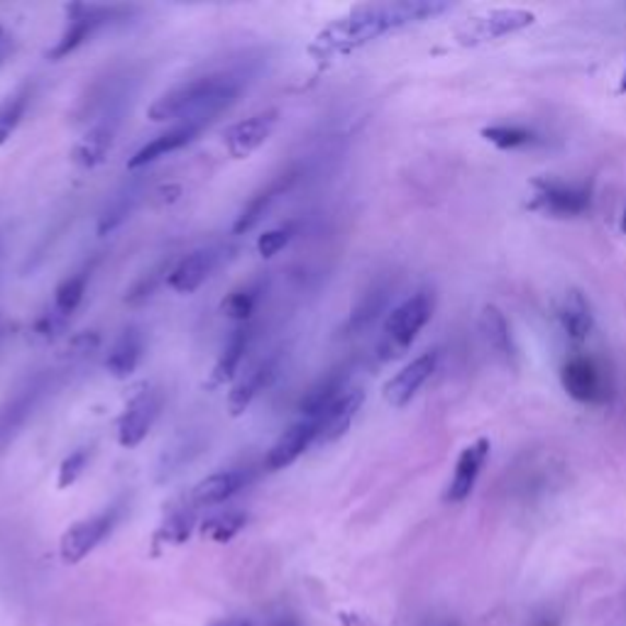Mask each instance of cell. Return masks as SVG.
I'll return each mask as SVG.
<instances>
[{"label": "cell", "instance_id": "10", "mask_svg": "<svg viewBox=\"0 0 626 626\" xmlns=\"http://www.w3.org/2000/svg\"><path fill=\"white\" fill-rule=\"evenodd\" d=\"M560 385L566 394L584 406H602L610 402V382L598 361L575 355L560 367Z\"/></svg>", "mask_w": 626, "mask_h": 626}, {"label": "cell", "instance_id": "8", "mask_svg": "<svg viewBox=\"0 0 626 626\" xmlns=\"http://www.w3.org/2000/svg\"><path fill=\"white\" fill-rule=\"evenodd\" d=\"M529 209L553 218H578L592 209V193L582 184L560 179H536Z\"/></svg>", "mask_w": 626, "mask_h": 626}, {"label": "cell", "instance_id": "13", "mask_svg": "<svg viewBox=\"0 0 626 626\" xmlns=\"http://www.w3.org/2000/svg\"><path fill=\"white\" fill-rule=\"evenodd\" d=\"M145 197H147L145 177H130L122 181L120 187L110 193L104 211L98 215L96 231L101 238H106V235H113L118 228H122V225L132 218V213L140 209V203Z\"/></svg>", "mask_w": 626, "mask_h": 626}, {"label": "cell", "instance_id": "32", "mask_svg": "<svg viewBox=\"0 0 626 626\" xmlns=\"http://www.w3.org/2000/svg\"><path fill=\"white\" fill-rule=\"evenodd\" d=\"M193 529H197V507L189 501V505L172 509L169 515L162 519L160 529L155 531V543L179 546V543L189 541Z\"/></svg>", "mask_w": 626, "mask_h": 626}, {"label": "cell", "instance_id": "30", "mask_svg": "<svg viewBox=\"0 0 626 626\" xmlns=\"http://www.w3.org/2000/svg\"><path fill=\"white\" fill-rule=\"evenodd\" d=\"M480 331H482V338H485L487 347L499 357V361H505L507 365L515 363V357H517L515 338H511V328L507 323L505 314H501L497 306H485V309H482Z\"/></svg>", "mask_w": 626, "mask_h": 626}, {"label": "cell", "instance_id": "7", "mask_svg": "<svg viewBox=\"0 0 626 626\" xmlns=\"http://www.w3.org/2000/svg\"><path fill=\"white\" fill-rule=\"evenodd\" d=\"M122 517V505H110L104 511H98L94 517H86L61 533L59 541V556L67 566H76L84 558H88L101 543H104L113 529L118 527Z\"/></svg>", "mask_w": 626, "mask_h": 626}, {"label": "cell", "instance_id": "28", "mask_svg": "<svg viewBox=\"0 0 626 626\" xmlns=\"http://www.w3.org/2000/svg\"><path fill=\"white\" fill-rule=\"evenodd\" d=\"M203 438L199 434H184L179 438H174L172 444L162 450V456L157 460V482L164 485V482H169L179 475V472L191 465L193 460H197L203 453Z\"/></svg>", "mask_w": 626, "mask_h": 626}, {"label": "cell", "instance_id": "29", "mask_svg": "<svg viewBox=\"0 0 626 626\" xmlns=\"http://www.w3.org/2000/svg\"><path fill=\"white\" fill-rule=\"evenodd\" d=\"M389 296H392V286L389 284H375L369 286V290L363 294V299L357 302L355 309L351 311L345 321V335H361L365 331H369L377 321L379 316L385 314L387 304H389Z\"/></svg>", "mask_w": 626, "mask_h": 626}, {"label": "cell", "instance_id": "6", "mask_svg": "<svg viewBox=\"0 0 626 626\" xmlns=\"http://www.w3.org/2000/svg\"><path fill=\"white\" fill-rule=\"evenodd\" d=\"M55 375L49 369H39L25 377L13 392L5 397V402L0 404V453L13 444V440L23 434L27 421L35 416L37 406L45 402V397L52 389Z\"/></svg>", "mask_w": 626, "mask_h": 626}, {"label": "cell", "instance_id": "35", "mask_svg": "<svg viewBox=\"0 0 626 626\" xmlns=\"http://www.w3.org/2000/svg\"><path fill=\"white\" fill-rule=\"evenodd\" d=\"M264 290H267L264 280H255V282L243 284L240 290H235L228 294V299L221 304V311L228 318H233V321L245 323L255 314V309H258Z\"/></svg>", "mask_w": 626, "mask_h": 626}, {"label": "cell", "instance_id": "41", "mask_svg": "<svg viewBox=\"0 0 626 626\" xmlns=\"http://www.w3.org/2000/svg\"><path fill=\"white\" fill-rule=\"evenodd\" d=\"M13 52H15V37L8 27L0 25V67H3L5 61L13 57Z\"/></svg>", "mask_w": 626, "mask_h": 626}, {"label": "cell", "instance_id": "45", "mask_svg": "<svg viewBox=\"0 0 626 626\" xmlns=\"http://www.w3.org/2000/svg\"><path fill=\"white\" fill-rule=\"evenodd\" d=\"M436 626H460L456 619H448V622H440V624H436Z\"/></svg>", "mask_w": 626, "mask_h": 626}, {"label": "cell", "instance_id": "33", "mask_svg": "<svg viewBox=\"0 0 626 626\" xmlns=\"http://www.w3.org/2000/svg\"><path fill=\"white\" fill-rule=\"evenodd\" d=\"M33 96L35 84H23L15 94H10L3 104H0V145H5V142L15 135L29 104H33Z\"/></svg>", "mask_w": 626, "mask_h": 626}, {"label": "cell", "instance_id": "43", "mask_svg": "<svg viewBox=\"0 0 626 626\" xmlns=\"http://www.w3.org/2000/svg\"><path fill=\"white\" fill-rule=\"evenodd\" d=\"M617 94H626V67L622 71V79H619V88H617Z\"/></svg>", "mask_w": 626, "mask_h": 626}, {"label": "cell", "instance_id": "42", "mask_svg": "<svg viewBox=\"0 0 626 626\" xmlns=\"http://www.w3.org/2000/svg\"><path fill=\"white\" fill-rule=\"evenodd\" d=\"M211 626H255V624L250 619H243V617H228V619L213 622Z\"/></svg>", "mask_w": 626, "mask_h": 626}, {"label": "cell", "instance_id": "40", "mask_svg": "<svg viewBox=\"0 0 626 626\" xmlns=\"http://www.w3.org/2000/svg\"><path fill=\"white\" fill-rule=\"evenodd\" d=\"M69 318L64 316H59L55 309L52 311H47L37 318V323L33 328V333L35 338H39V341H55V338L64 331V326H67Z\"/></svg>", "mask_w": 626, "mask_h": 626}, {"label": "cell", "instance_id": "27", "mask_svg": "<svg viewBox=\"0 0 626 626\" xmlns=\"http://www.w3.org/2000/svg\"><path fill=\"white\" fill-rule=\"evenodd\" d=\"M252 338H255L252 328L245 323L235 328V331L225 338V343L218 353V361H215L211 369V382H209L211 387H221L238 375L245 355H248L250 345H252Z\"/></svg>", "mask_w": 626, "mask_h": 626}, {"label": "cell", "instance_id": "44", "mask_svg": "<svg viewBox=\"0 0 626 626\" xmlns=\"http://www.w3.org/2000/svg\"><path fill=\"white\" fill-rule=\"evenodd\" d=\"M619 228H622V233H626V206H624V213H622V223H619Z\"/></svg>", "mask_w": 626, "mask_h": 626}, {"label": "cell", "instance_id": "46", "mask_svg": "<svg viewBox=\"0 0 626 626\" xmlns=\"http://www.w3.org/2000/svg\"><path fill=\"white\" fill-rule=\"evenodd\" d=\"M274 626H294V624H290V622H280V624H274Z\"/></svg>", "mask_w": 626, "mask_h": 626}, {"label": "cell", "instance_id": "12", "mask_svg": "<svg viewBox=\"0 0 626 626\" xmlns=\"http://www.w3.org/2000/svg\"><path fill=\"white\" fill-rule=\"evenodd\" d=\"M536 23V15L531 10H521V8H501V10H489V13L472 17L470 23L460 27L458 39L460 45H485L492 43V39L507 37L521 33L529 25Z\"/></svg>", "mask_w": 626, "mask_h": 626}, {"label": "cell", "instance_id": "24", "mask_svg": "<svg viewBox=\"0 0 626 626\" xmlns=\"http://www.w3.org/2000/svg\"><path fill=\"white\" fill-rule=\"evenodd\" d=\"M347 389H351V373H347L345 367H338V369H331L326 377L318 379V382L309 389L302 397V402H299V416H306V418H318L321 416L328 406H331L333 402H338Z\"/></svg>", "mask_w": 626, "mask_h": 626}, {"label": "cell", "instance_id": "16", "mask_svg": "<svg viewBox=\"0 0 626 626\" xmlns=\"http://www.w3.org/2000/svg\"><path fill=\"white\" fill-rule=\"evenodd\" d=\"M436 367H438L436 351L421 353L418 357H414L412 363H406L402 369H399V373L385 385V399L397 409L406 406L421 392V387L434 377Z\"/></svg>", "mask_w": 626, "mask_h": 626}, {"label": "cell", "instance_id": "34", "mask_svg": "<svg viewBox=\"0 0 626 626\" xmlns=\"http://www.w3.org/2000/svg\"><path fill=\"white\" fill-rule=\"evenodd\" d=\"M91 270H94V264L81 267L79 272L69 274L67 280L57 286L52 309H55L59 316L69 318L71 314H74V311L79 309L81 302H84L86 286H88V280H91Z\"/></svg>", "mask_w": 626, "mask_h": 626}, {"label": "cell", "instance_id": "21", "mask_svg": "<svg viewBox=\"0 0 626 626\" xmlns=\"http://www.w3.org/2000/svg\"><path fill=\"white\" fill-rule=\"evenodd\" d=\"M276 375H280V355H267L260 363H255L248 373L243 375L238 385L233 387L228 397V409L233 416H240L250 409L260 392L270 387Z\"/></svg>", "mask_w": 626, "mask_h": 626}, {"label": "cell", "instance_id": "11", "mask_svg": "<svg viewBox=\"0 0 626 626\" xmlns=\"http://www.w3.org/2000/svg\"><path fill=\"white\" fill-rule=\"evenodd\" d=\"M228 252H233L228 245H206V248L184 255L167 272V284L179 294H193L228 260Z\"/></svg>", "mask_w": 626, "mask_h": 626}, {"label": "cell", "instance_id": "9", "mask_svg": "<svg viewBox=\"0 0 626 626\" xmlns=\"http://www.w3.org/2000/svg\"><path fill=\"white\" fill-rule=\"evenodd\" d=\"M162 409L164 389L160 387H142L138 394H132L118 418V444L128 450L138 448L150 430L155 428Z\"/></svg>", "mask_w": 626, "mask_h": 626}, {"label": "cell", "instance_id": "5", "mask_svg": "<svg viewBox=\"0 0 626 626\" xmlns=\"http://www.w3.org/2000/svg\"><path fill=\"white\" fill-rule=\"evenodd\" d=\"M140 86V76L132 69H116L101 76L88 94L81 98L76 120L81 126L88 128L91 122L98 120H118L122 122L126 113L130 110L132 101H135Z\"/></svg>", "mask_w": 626, "mask_h": 626}, {"label": "cell", "instance_id": "15", "mask_svg": "<svg viewBox=\"0 0 626 626\" xmlns=\"http://www.w3.org/2000/svg\"><path fill=\"white\" fill-rule=\"evenodd\" d=\"M489 458V440L487 438H477L475 444L465 446L460 450L458 463L453 470V477H450L444 499L448 505H463L465 499H470L472 489H475L477 480L482 475V468H485Z\"/></svg>", "mask_w": 626, "mask_h": 626}, {"label": "cell", "instance_id": "36", "mask_svg": "<svg viewBox=\"0 0 626 626\" xmlns=\"http://www.w3.org/2000/svg\"><path fill=\"white\" fill-rule=\"evenodd\" d=\"M248 527V515L245 511H221V515H213L201 523V533L213 543H228L238 533Z\"/></svg>", "mask_w": 626, "mask_h": 626}, {"label": "cell", "instance_id": "18", "mask_svg": "<svg viewBox=\"0 0 626 626\" xmlns=\"http://www.w3.org/2000/svg\"><path fill=\"white\" fill-rule=\"evenodd\" d=\"M255 472L250 468H233V470H221L213 472L206 480H201L197 487L191 489V505L193 507H215L228 501L231 497L238 495L240 489H245L252 482Z\"/></svg>", "mask_w": 626, "mask_h": 626}, {"label": "cell", "instance_id": "22", "mask_svg": "<svg viewBox=\"0 0 626 626\" xmlns=\"http://www.w3.org/2000/svg\"><path fill=\"white\" fill-rule=\"evenodd\" d=\"M201 130H203L201 126H191V122H181V126H174L172 130L162 132V135H157V138H152L150 142H145V145H142V147L135 152V155L130 157L128 169H130V172L145 169V167H150L152 162L167 157V155H172V152L184 150V147L191 145V142L199 138Z\"/></svg>", "mask_w": 626, "mask_h": 626}, {"label": "cell", "instance_id": "17", "mask_svg": "<svg viewBox=\"0 0 626 626\" xmlns=\"http://www.w3.org/2000/svg\"><path fill=\"white\" fill-rule=\"evenodd\" d=\"M276 120H280V113L264 110L231 126L228 132H225V147H228L231 157L248 160L252 152H258L264 142L270 140L276 128Z\"/></svg>", "mask_w": 626, "mask_h": 626}, {"label": "cell", "instance_id": "39", "mask_svg": "<svg viewBox=\"0 0 626 626\" xmlns=\"http://www.w3.org/2000/svg\"><path fill=\"white\" fill-rule=\"evenodd\" d=\"M98 345H101V335L96 331H84L71 338L64 351V357H69V361H84V357H91L96 353Z\"/></svg>", "mask_w": 626, "mask_h": 626}, {"label": "cell", "instance_id": "31", "mask_svg": "<svg viewBox=\"0 0 626 626\" xmlns=\"http://www.w3.org/2000/svg\"><path fill=\"white\" fill-rule=\"evenodd\" d=\"M482 138H485L489 145H495L497 150H505V152L529 150L543 142V138L536 130L527 128V126H517V122H509V126L507 122H501V126H489L482 130Z\"/></svg>", "mask_w": 626, "mask_h": 626}, {"label": "cell", "instance_id": "25", "mask_svg": "<svg viewBox=\"0 0 626 626\" xmlns=\"http://www.w3.org/2000/svg\"><path fill=\"white\" fill-rule=\"evenodd\" d=\"M556 316H558L563 333L568 335V341H572L575 345L588 343V338L594 331V314H592L590 302L584 299V294L580 292L563 294Z\"/></svg>", "mask_w": 626, "mask_h": 626}, {"label": "cell", "instance_id": "20", "mask_svg": "<svg viewBox=\"0 0 626 626\" xmlns=\"http://www.w3.org/2000/svg\"><path fill=\"white\" fill-rule=\"evenodd\" d=\"M120 126L122 122L118 120L91 122L88 128H84V135L79 138L74 150H71V160H74V164L84 169H94L98 164H104L108 152L116 145Z\"/></svg>", "mask_w": 626, "mask_h": 626}, {"label": "cell", "instance_id": "4", "mask_svg": "<svg viewBox=\"0 0 626 626\" xmlns=\"http://www.w3.org/2000/svg\"><path fill=\"white\" fill-rule=\"evenodd\" d=\"M434 309L436 299L428 290H418L412 296H406L402 304L394 306L387 314L382 326V338H379L377 345L379 361H397V357H402L414 345L418 333L428 326Z\"/></svg>", "mask_w": 626, "mask_h": 626}, {"label": "cell", "instance_id": "38", "mask_svg": "<svg viewBox=\"0 0 626 626\" xmlns=\"http://www.w3.org/2000/svg\"><path fill=\"white\" fill-rule=\"evenodd\" d=\"M294 235H296L294 223H284V225H280V228L267 231L258 238V252L262 255V258H274L276 252H282L286 245L292 243Z\"/></svg>", "mask_w": 626, "mask_h": 626}, {"label": "cell", "instance_id": "19", "mask_svg": "<svg viewBox=\"0 0 626 626\" xmlns=\"http://www.w3.org/2000/svg\"><path fill=\"white\" fill-rule=\"evenodd\" d=\"M363 402H365L363 389L351 387L341 399H338V402H333L331 406H328L321 416L314 418L316 424H318L316 446L335 444V440L341 438L347 428H351L357 412H361Z\"/></svg>", "mask_w": 626, "mask_h": 626}, {"label": "cell", "instance_id": "47", "mask_svg": "<svg viewBox=\"0 0 626 626\" xmlns=\"http://www.w3.org/2000/svg\"><path fill=\"white\" fill-rule=\"evenodd\" d=\"M0 338H3V328H0Z\"/></svg>", "mask_w": 626, "mask_h": 626}, {"label": "cell", "instance_id": "26", "mask_svg": "<svg viewBox=\"0 0 626 626\" xmlns=\"http://www.w3.org/2000/svg\"><path fill=\"white\" fill-rule=\"evenodd\" d=\"M142 355H145V333H142L138 326H128L108 351V375L116 379H128L140 367Z\"/></svg>", "mask_w": 626, "mask_h": 626}, {"label": "cell", "instance_id": "1", "mask_svg": "<svg viewBox=\"0 0 626 626\" xmlns=\"http://www.w3.org/2000/svg\"><path fill=\"white\" fill-rule=\"evenodd\" d=\"M450 8L453 5L440 3V0H394V3L357 5L347 15L326 25L316 35L309 52L318 61L341 59L379 37L394 33V29L444 15Z\"/></svg>", "mask_w": 626, "mask_h": 626}, {"label": "cell", "instance_id": "23", "mask_svg": "<svg viewBox=\"0 0 626 626\" xmlns=\"http://www.w3.org/2000/svg\"><path fill=\"white\" fill-rule=\"evenodd\" d=\"M296 177H299V172L290 169L286 174H282V177L272 179L264 189H260L258 193H255V197L248 203H245L243 211L238 213V218H235L233 233L235 235H245V233H250V231L258 228V225L262 223V218L267 215V211L272 209V203L280 197H284V193L292 189V184L296 181Z\"/></svg>", "mask_w": 626, "mask_h": 626}, {"label": "cell", "instance_id": "3", "mask_svg": "<svg viewBox=\"0 0 626 626\" xmlns=\"http://www.w3.org/2000/svg\"><path fill=\"white\" fill-rule=\"evenodd\" d=\"M138 13L132 5H94V3H71L67 8V23L61 29L55 47L49 49L47 57L52 61L67 59L74 55L76 49L91 43L96 35L104 33L108 27L126 25L128 20Z\"/></svg>", "mask_w": 626, "mask_h": 626}, {"label": "cell", "instance_id": "14", "mask_svg": "<svg viewBox=\"0 0 626 626\" xmlns=\"http://www.w3.org/2000/svg\"><path fill=\"white\" fill-rule=\"evenodd\" d=\"M316 438H318L316 421L299 416V421H294V424L274 440L272 448L267 450L264 468L276 472V470H284V468L294 465L296 460L306 453V450L316 446Z\"/></svg>", "mask_w": 626, "mask_h": 626}, {"label": "cell", "instance_id": "37", "mask_svg": "<svg viewBox=\"0 0 626 626\" xmlns=\"http://www.w3.org/2000/svg\"><path fill=\"white\" fill-rule=\"evenodd\" d=\"M91 460V448H79L74 453H69L64 460H61L59 465V477H57V485L59 489H69L74 482L84 475V470Z\"/></svg>", "mask_w": 626, "mask_h": 626}, {"label": "cell", "instance_id": "2", "mask_svg": "<svg viewBox=\"0 0 626 626\" xmlns=\"http://www.w3.org/2000/svg\"><path fill=\"white\" fill-rule=\"evenodd\" d=\"M252 74V64L245 61L238 67L209 71L203 76L184 81L150 106V118L155 122H179V126L191 122V126L206 128L221 113L235 106Z\"/></svg>", "mask_w": 626, "mask_h": 626}]
</instances>
